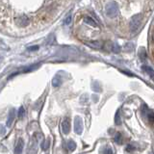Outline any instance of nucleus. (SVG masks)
Returning <instances> with one entry per match:
<instances>
[{"mask_svg": "<svg viewBox=\"0 0 154 154\" xmlns=\"http://www.w3.org/2000/svg\"><path fill=\"white\" fill-rule=\"evenodd\" d=\"M143 20V18L142 14H136V16H134L129 23L130 31L132 33H136L140 29V27L142 26Z\"/></svg>", "mask_w": 154, "mask_h": 154, "instance_id": "1", "label": "nucleus"}, {"mask_svg": "<svg viewBox=\"0 0 154 154\" xmlns=\"http://www.w3.org/2000/svg\"><path fill=\"white\" fill-rule=\"evenodd\" d=\"M105 14L109 17H116L119 14V6L116 2H110L105 7Z\"/></svg>", "mask_w": 154, "mask_h": 154, "instance_id": "2", "label": "nucleus"}, {"mask_svg": "<svg viewBox=\"0 0 154 154\" xmlns=\"http://www.w3.org/2000/svg\"><path fill=\"white\" fill-rule=\"evenodd\" d=\"M74 130L77 134H80L83 130V125H82V119L77 117L74 120Z\"/></svg>", "mask_w": 154, "mask_h": 154, "instance_id": "3", "label": "nucleus"}, {"mask_svg": "<svg viewBox=\"0 0 154 154\" xmlns=\"http://www.w3.org/2000/svg\"><path fill=\"white\" fill-rule=\"evenodd\" d=\"M62 129H63V132L65 134H67L69 132L70 130V122H69V119H66L64 122H62Z\"/></svg>", "mask_w": 154, "mask_h": 154, "instance_id": "4", "label": "nucleus"}, {"mask_svg": "<svg viewBox=\"0 0 154 154\" xmlns=\"http://www.w3.org/2000/svg\"><path fill=\"white\" fill-rule=\"evenodd\" d=\"M84 22L86 24H89V25L93 26V27H96V26H97V24H96V22L94 20V19L91 18V17H88V16L84 17Z\"/></svg>", "mask_w": 154, "mask_h": 154, "instance_id": "5", "label": "nucleus"}, {"mask_svg": "<svg viewBox=\"0 0 154 154\" xmlns=\"http://www.w3.org/2000/svg\"><path fill=\"white\" fill-rule=\"evenodd\" d=\"M23 146H24V143H23V141H22L21 139H19L17 143L16 150H14V152H16V153H21L22 149H23Z\"/></svg>", "mask_w": 154, "mask_h": 154, "instance_id": "6", "label": "nucleus"}, {"mask_svg": "<svg viewBox=\"0 0 154 154\" xmlns=\"http://www.w3.org/2000/svg\"><path fill=\"white\" fill-rule=\"evenodd\" d=\"M143 69L146 72V73L151 77V78L154 80V70L151 69V67H149V66H143Z\"/></svg>", "mask_w": 154, "mask_h": 154, "instance_id": "7", "label": "nucleus"}, {"mask_svg": "<svg viewBox=\"0 0 154 154\" xmlns=\"http://www.w3.org/2000/svg\"><path fill=\"white\" fill-rule=\"evenodd\" d=\"M87 45L94 47V48H99L101 47V42H97V41H94V42H87Z\"/></svg>", "mask_w": 154, "mask_h": 154, "instance_id": "8", "label": "nucleus"}, {"mask_svg": "<svg viewBox=\"0 0 154 154\" xmlns=\"http://www.w3.org/2000/svg\"><path fill=\"white\" fill-rule=\"evenodd\" d=\"M14 118V110H12L11 113H10V115H9V119H8V122H7V126H10V125L12 124V122H13Z\"/></svg>", "mask_w": 154, "mask_h": 154, "instance_id": "9", "label": "nucleus"}, {"mask_svg": "<svg viewBox=\"0 0 154 154\" xmlns=\"http://www.w3.org/2000/svg\"><path fill=\"white\" fill-rule=\"evenodd\" d=\"M76 146V144L73 141H69L67 142V147H69V150H73V149L75 148Z\"/></svg>", "mask_w": 154, "mask_h": 154, "instance_id": "10", "label": "nucleus"}, {"mask_svg": "<svg viewBox=\"0 0 154 154\" xmlns=\"http://www.w3.org/2000/svg\"><path fill=\"white\" fill-rule=\"evenodd\" d=\"M115 141H116V143H122V135H120V133H117V134H116Z\"/></svg>", "mask_w": 154, "mask_h": 154, "instance_id": "11", "label": "nucleus"}, {"mask_svg": "<svg viewBox=\"0 0 154 154\" xmlns=\"http://www.w3.org/2000/svg\"><path fill=\"white\" fill-rule=\"evenodd\" d=\"M24 115H25V110H24L23 107H20V108H19V110H18L17 116H18L19 118H22Z\"/></svg>", "mask_w": 154, "mask_h": 154, "instance_id": "12", "label": "nucleus"}, {"mask_svg": "<svg viewBox=\"0 0 154 154\" xmlns=\"http://www.w3.org/2000/svg\"><path fill=\"white\" fill-rule=\"evenodd\" d=\"M64 23L66 24V25H69V24L71 23V14H69V16H67V17L65 18Z\"/></svg>", "mask_w": 154, "mask_h": 154, "instance_id": "13", "label": "nucleus"}, {"mask_svg": "<svg viewBox=\"0 0 154 154\" xmlns=\"http://www.w3.org/2000/svg\"><path fill=\"white\" fill-rule=\"evenodd\" d=\"M60 83H61V81H60V79L58 78H54V80H53V85L54 86H59L60 85Z\"/></svg>", "mask_w": 154, "mask_h": 154, "instance_id": "14", "label": "nucleus"}, {"mask_svg": "<svg viewBox=\"0 0 154 154\" xmlns=\"http://www.w3.org/2000/svg\"><path fill=\"white\" fill-rule=\"evenodd\" d=\"M119 119V112H118L117 115H116V118H115V122H116V123H117V124H119L120 123V120Z\"/></svg>", "mask_w": 154, "mask_h": 154, "instance_id": "15", "label": "nucleus"}, {"mask_svg": "<svg viewBox=\"0 0 154 154\" xmlns=\"http://www.w3.org/2000/svg\"><path fill=\"white\" fill-rule=\"evenodd\" d=\"M48 146H49V140H46V142H45V146H43V148H45V149H46Z\"/></svg>", "mask_w": 154, "mask_h": 154, "instance_id": "16", "label": "nucleus"}, {"mask_svg": "<svg viewBox=\"0 0 154 154\" xmlns=\"http://www.w3.org/2000/svg\"><path fill=\"white\" fill-rule=\"evenodd\" d=\"M38 46H31L30 48H28V49L29 50H35V49H38Z\"/></svg>", "mask_w": 154, "mask_h": 154, "instance_id": "17", "label": "nucleus"}, {"mask_svg": "<svg viewBox=\"0 0 154 154\" xmlns=\"http://www.w3.org/2000/svg\"><path fill=\"white\" fill-rule=\"evenodd\" d=\"M152 38H153V41H154V33H153V35H152Z\"/></svg>", "mask_w": 154, "mask_h": 154, "instance_id": "18", "label": "nucleus"}]
</instances>
